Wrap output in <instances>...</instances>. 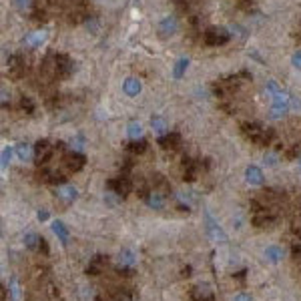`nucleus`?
Wrapping results in <instances>:
<instances>
[{
    "label": "nucleus",
    "instance_id": "42",
    "mask_svg": "<svg viewBox=\"0 0 301 301\" xmlns=\"http://www.w3.org/2000/svg\"><path fill=\"white\" fill-rule=\"evenodd\" d=\"M297 161H299V167H301V157H299V159H297Z\"/></svg>",
    "mask_w": 301,
    "mask_h": 301
},
{
    "label": "nucleus",
    "instance_id": "4",
    "mask_svg": "<svg viewBox=\"0 0 301 301\" xmlns=\"http://www.w3.org/2000/svg\"><path fill=\"white\" fill-rule=\"evenodd\" d=\"M205 229H207L211 241H215L217 245H225L227 243V233L217 223V219H213V215H211L209 211H205Z\"/></svg>",
    "mask_w": 301,
    "mask_h": 301
},
{
    "label": "nucleus",
    "instance_id": "29",
    "mask_svg": "<svg viewBox=\"0 0 301 301\" xmlns=\"http://www.w3.org/2000/svg\"><path fill=\"white\" fill-rule=\"evenodd\" d=\"M38 235H35V233H26L24 235V245L28 247V249H37L38 247Z\"/></svg>",
    "mask_w": 301,
    "mask_h": 301
},
{
    "label": "nucleus",
    "instance_id": "27",
    "mask_svg": "<svg viewBox=\"0 0 301 301\" xmlns=\"http://www.w3.org/2000/svg\"><path fill=\"white\" fill-rule=\"evenodd\" d=\"M127 135L131 137V141H133V139H141V135H143V127H141L139 120H131V123L127 125Z\"/></svg>",
    "mask_w": 301,
    "mask_h": 301
},
{
    "label": "nucleus",
    "instance_id": "41",
    "mask_svg": "<svg viewBox=\"0 0 301 301\" xmlns=\"http://www.w3.org/2000/svg\"><path fill=\"white\" fill-rule=\"evenodd\" d=\"M293 255H301V245H293Z\"/></svg>",
    "mask_w": 301,
    "mask_h": 301
},
{
    "label": "nucleus",
    "instance_id": "34",
    "mask_svg": "<svg viewBox=\"0 0 301 301\" xmlns=\"http://www.w3.org/2000/svg\"><path fill=\"white\" fill-rule=\"evenodd\" d=\"M37 249L42 251V255H48V245H46V241H44L42 237L38 239V247H37Z\"/></svg>",
    "mask_w": 301,
    "mask_h": 301
},
{
    "label": "nucleus",
    "instance_id": "32",
    "mask_svg": "<svg viewBox=\"0 0 301 301\" xmlns=\"http://www.w3.org/2000/svg\"><path fill=\"white\" fill-rule=\"evenodd\" d=\"M12 4H14V8H16V10L24 12V10L30 6V0H12Z\"/></svg>",
    "mask_w": 301,
    "mask_h": 301
},
{
    "label": "nucleus",
    "instance_id": "25",
    "mask_svg": "<svg viewBox=\"0 0 301 301\" xmlns=\"http://www.w3.org/2000/svg\"><path fill=\"white\" fill-rule=\"evenodd\" d=\"M127 150H129V153H133V155H141V153H145V150H147V141L145 139H133L127 145Z\"/></svg>",
    "mask_w": 301,
    "mask_h": 301
},
{
    "label": "nucleus",
    "instance_id": "12",
    "mask_svg": "<svg viewBox=\"0 0 301 301\" xmlns=\"http://www.w3.org/2000/svg\"><path fill=\"white\" fill-rule=\"evenodd\" d=\"M145 201H147V205H149L150 209H163L167 197H165V193L159 191V189H150V191L145 195Z\"/></svg>",
    "mask_w": 301,
    "mask_h": 301
},
{
    "label": "nucleus",
    "instance_id": "20",
    "mask_svg": "<svg viewBox=\"0 0 301 301\" xmlns=\"http://www.w3.org/2000/svg\"><path fill=\"white\" fill-rule=\"evenodd\" d=\"M105 265H107V257H105V255H95L93 261H90L88 267H86V273H90V275H99L101 271L105 269Z\"/></svg>",
    "mask_w": 301,
    "mask_h": 301
},
{
    "label": "nucleus",
    "instance_id": "38",
    "mask_svg": "<svg viewBox=\"0 0 301 301\" xmlns=\"http://www.w3.org/2000/svg\"><path fill=\"white\" fill-rule=\"evenodd\" d=\"M37 217H38V221H46L48 219V211L46 209H40L38 213H37Z\"/></svg>",
    "mask_w": 301,
    "mask_h": 301
},
{
    "label": "nucleus",
    "instance_id": "7",
    "mask_svg": "<svg viewBox=\"0 0 301 301\" xmlns=\"http://www.w3.org/2000/svg\"><path fill=\"white\" fill-rule=\"evenodd\" d=\"M116 263H118V271H123L125 275H131V269L137 263V257L131 249H123L116 257Z\"/></svg>",
    "mask_w": 301,
    "mask_h": 301
},
{
    "label": "nucleus",
    "instance_id": "6",
    "mask_svg": "<svg viewBox=\"0 0 301 301\" xmlns=\"http://www.w3.org/2000/svg\"><path fill=\"white\" fill-rule=\"evenodd\" d=\"M109 189H111V191H114V193H116V195H120V197H127V195L131 193L133 185H131L129 177L120 175V177H116V179H111V181H109Z\"/></svg>",
    "mask_w": 301,
    "mask_h": 301
},
{
    "label": "nucleus",
    "instance_id": "14",
    "mask_svg": "<svg viewBox=\"0 0 301 301\" xmlns=\"http://www.w3.org/2000/svg\"><path fill=\"white\" fill-rule=\"evenodd\" d=\"M24 73H26V65H24L22 56L16 54V56L8 58V75L12 78H20V76H24Z\"/></svg>",
    "mask_w": 301,
    "mask_h": 301
},
{
    "label": "nucleus",
    "instance_id": "5",
    "mask_svg": "<svg viewBox=\"0 0 301 301\" xmlns=\"http://www.w3.org/2000/svg\"><path fill=\"white\" fill-rule=\"evenodd\" d=\"M50 157H52V145L48 143V141H38L37 145H35V159H37V165L38 167H42V165H46L48 161H50Z\"/></svg>",
    "mask_w": 301,
    "mask_h": 301
},
{
    "label": "nucleus",
    "instance_id": "28",
    "mask_svg": "<svg viewBox=\"0 0 301 301\" xmlns=\"http://www.w3.org/2000/svg\"><path fill=\"white\" fill-rule=\"evenodd\" d=\"M20 109L26 113V114H35L37 107H35V101L30 97H20Z\"/></svg>",
    "mask_w": 301,
    "mask_h": 301
},
{
    "label": "nucleus",
    "instance_id": "2",
    "mask_svg": "<svg viewBox=\"0 0 301 301\" xmlns=\"http://www.w3.org/2000/svg\"><path fill=\"white\" fill-rule=\"evenodd\" d=\"M241 78H251V75L243 71V73H239V75H235V76L223 78V80H219V82L213 86V93H215L217 97H227V95H231L233 90H237V88H239V84L243 82Z\"/></svg>",
    "mask_w": 301,
    "mask_h": 301
},
{
    "label": "nucleus",
    "instance_id": "15",
    "mask_svg": "<svg viewBox=\"0 0 301 301\" xmlns=\"http://www.w3.org/2000/svg\"><path fill=\"white\" fill-rule=\"evenodd\" d=\"M245 179L249 185H255V187H261L265 183V177H263V171L257 167V165H249L245 169Z\"/></svg>",
    "mask_w": 301,
    "mask_h": 301
},
{
    "label": "nucleus",
    "instance_id": "35",
    "mask_svg": "<svg viewBox=\"0 0 301 301\" xmlns=\"http://www.w3.org/2000/svg\"><path fill=\"white\" fill-rule=\"evenodd\" d=\"M263 163H265L267 167H273V165L277 163V157H275V155H267V157L263 159Z\"/></svg>",
    "mask_w": 301,
    "mask_h": 301
},
{
    "label": "nucleus",
    "instance_id": "16",
    "mask_svg": "<svg viewBox=\"0 0 301 301\" xmlns=\"http://www.w3.org/2000/svg\"><path fill=\"white\" fill-rule=\"evenodd\" d=\"M159 145H161V149H165V150H175V149H179V145H181V135H179V133H167V135H163V137L159 139Z\"/></svg>",
    "mask_w": 301,
    "mask_h": 301
},
{
    "label": "nucleus",
    "instance_id": "11",
    "mask_svg": "<svg viewBox=\"0 0 301 301\" xmlns=\"http://www.w3.org/2000/svg\"><path fill=\"white\" fill-rule=\"evenodd\" d=\"M76 197H78V191H76V187H73V185H63V187L56 189V199L63 201L65 205L75 203Z\"/></svg>",
    "mask_w": 301,
    "mask_h": 301
},
{
    "label": "nucleus",
    "instance_id": "39",
    "mask_svg": "<svg viewBox=\"0 0 301 301\" xmlns=\"http://www.w3.org/2000/svg\"><path fill=\"white\" fill-rule=\"evenodd\" d=\"M233 301H251V297L247 293H239V295L233 297Z\"/></svg>",
    "mask_w": 301,
    "mask_h": 301
},
{
    "label": "nucleus",
    "instance_id": "9",
    "mask_svg": "<svg viewBox=\"0 0 301 301\" xmlns=\"http://www.w3.org/2000/svg\"><path fill=\"white\" fill-rule=\"evenodd\" d=\"M177 30H179V20H177L175 16H171V14L165 16V18L159 22V35H161L163 38L177 35Z\"/></svg>",
    "mask_w": 301,
    "mask_h": 301
},
{
    "label": "nucleus",
    "instance_id": "31",
    "mask_svg": "<svg viewBox=\"0 0 301 301\" xmlns=\"http://www.w3.org/2000/svg\"><path fill=\"white\" fill-rule=\"evenodd\" d=\"M10 159H12V149L10 147H4L2 149V169H6V165L10 163Z\"/></svg>",
    "mask_w": 301,
    "mask_h": 301
},
{
    "label": "nucleus",
    "instance_id": "26",
    "mask_svg": "<svg viewBox=\"0 0 301 301\" xmlns=\"http://www.w3.org/2000/svg\"><path fill=\"white\" fill-rule=\"evenodd\" d=\"M150 127H153L155 133H167V120L161 116V114H155V116H150Z\"/></svg>",
    "mask_w": 301,
    "mask_h": 301
},
{
    "label": "nucleus",
    "instance_id": "36",
    "mask_svg": "<svg viewBox=\"0 0 301 301\" xmlns=\"http://www.w3.org/2000/svg\"><path fill=\"white\" fill-rule=\"evenodd\" d=\"M71 149H73V150H80V149H82V139L78 137V139L71 141Z\"/></svg>",
    "mask_w": 301,
    "mask_h": 301
},
{
    "label": "nucleus",
    "instance_id": "23",
    "mask_svg": "<svg viewBox=\"0 0 301 301\" xmlns=\"http://www.w3.org/2000/svg\"><path fill=\"white\" fill-rule=\"evenodd\" d=\"M52 233L58 237V241L63 245L69 243V229H67V225L63 221H52Z\"/></svg>",
    "mask_w": 301,
    "mask_h": 301
},
{
    "label": "nucleus",
    "instance_id": "18",
    "mask_svg": "<svg viewBox=\"0 0 301 301\" xmlns=\"http://www.w3.org/2000/svg\"><path fill=\"white\" fill-rule=\"evenodd\" d=\"M141 88H143V84H141V80L135 78V76L125 78V82H123V93H125L127 97H137V95L141 93Z\"/></svg>",
    "mask_w": 301,
    "mask_h": 301
},
{
    "label": "nucleus",
    "instance_id": "3",
    "mask_svg": "<svg viewBox=\"0 0 301 301\" xmlns=\"http://www.w3.org/2000/svg\"><path fill=\"white\" fill-rule=\"evenodd\" d=\"M229 38H231L229 30L223 28V26L207 28V30H205V35H203V40H205V44H209V46H223V44L229 42Z\"/></svg>",
    "mask_w": 301,
    "mask_h": 301
},
{
    "label": "nucleus",
    "instance_id": "21",
    "mask_svg": "<svg viewBox=\"0 0 301 301\" xmlns=\"http://www.w3.org/2000/svg\"><path fill=\"white\" fill-rule=\"evenodd\" d=\"M14 150H16V157H18L20 161H24V163L35 157V147H30L28 143H18Z\"/></svg>",
    "mask_w": 301,
    "mask_h": 301
},
{
    "label": "nucleus",
    "instance_id": "19",
    "mask_svg": "<svg viewBox=\"0 0 301 301\" xmlns=\"http://www.w3.org/2000/svg\"><path fill=\"white\" fill-rule=\"evenodd\" d=\"M283 255H285V251H283L279 245H269V247H265V251H263V257H265L269 263H279V261L283 259Z\"/></svg>",
    "mask_w": 301,
    "mask_h": 301
},
{
    "label": "nucleus",
    "instance_id": "40",
    "mask_svg": "<svg viewBox=\"0 0 301 301\" xmlns=\"http://www.w3.org/2000/svg\"><path fill=\"white\" fill-rule=\"evenodd\" d=\"M35 20H44V10H35Z\"/></svg>",
    "mask_w": 301,
    "mask_h": 301
},
{
    "label": "nucleus",
    "instance_id": "13",
    "mask_svg": "<svg viewBox=\"0 0 301 301\" xmlns=\"http://www.w3.org/2000/svg\"><path fill=\"white\" fill-rule=\"evenodd\" d=\"M191 299H193V301H215L213 291H211V287H209L207 283L195 285V287L191 289Z\"/></svg>",
    "mask_w": 301,
    "mask_h": 301
},
{
    "label": "nucleus",
    "instance_id": "24",
    "mask_svg": "<svg viewBox=\"0 0 301 301\" xmlns=\"http://www.w3.org/2000/svg\"><path fill=\"white\" fill-rule=\"evenodd\" d=\"M187 69H189V56H181L177 63H175V67H173V76H175L177 80L183 78L185 73H187Z\"/></svg>",
    "mask_w": 301,
    "mask_h": 301
},
{
    "label": "nucleus",
    "instance_id": "43",
    "mask_svg": "<svg viewBox=\"0 0 301 301\" xmlns=\"http://www.w3.org/2000/svg\"><path fill=\"white\" fill-rule=\"evenodd\" d=\"M48 2H54V0H48Z\"/></svg>",
    "mask_w": 301,
    "mask_h": 301
},
{
    "label": "nucleus",
    "instance_id": "10",
    "mask_svg": "<svg viewBox=\"0 0 301 301\" xmlns=\"http://www.w3.org/2000/svg\"><path fill=\"white\" fill-rule=\"evenodd\" d=\"M241 131H243V135L249 141H253L255 145H259V141H261V137L265 133V129L259 123H245V125H241Z\"/></svg>",
    "mask_w": 301,
    "mask_h": 301
},
{
    "label": "nucleus",
    "instance_id": "33",
    "mask_svg": "<svg viewBox=\"0 0 301 301\" xmlns=\"http://www.w3.org/2000/svg\"><path fill=\"white\" fill-rule=\"evenodd\" d=\"M291 65H293L297 71H301V50H295V52H293V56H291Z\"/></svg>",
    "mask_w": 301,
    "mask_h": 301
},
{
    "label": "nucleus",
    "instance_id": "30",
    "mask_svg": "<svg viewBox=\"0 0 301 301\" xmlns=\"http://www.w3.org/2000/svg\"><path fill=\"white\" fill-rule=\"evenodd\" d=\"M10 295H12V301H20V287L16 279L10 281Z\"/></svg>",
    "mask_w": 301,
    "mask_h": 301
},
{
    "label": "nucleus",
    "instance_id": "1",
    "mask_svg": "<svg viewBox=\"0 0 301 301\" xmlns=\"http://www.w3.org/2000/svg\"><path fill=\"white\" fill-rule=\"evenodd\" d=\"M271 101H273V105H271V113H269L271 118H283L287 114L291 103H293L291 95L285 93V90H281V88L277 90V93L271 95Z\"/></svg>",
    "mask_w": 301,
    "mask_h": 301
},
{
    "label": "nucleus",
    "instance_id": "37",
    "mask_svg": "<svg viewBox=\"0 0 301 301\" xmlns=\"http://www.w3.org/2000/svg\"><path fill=\"white\" fill-rule=\"evenodd\" d=\"M293 233H295V235L301 239V217L295 221V225H293Z\"/></svg>",
    "mask_w": 301,
    "mask_h": 301
},
{
    "label": "nucleus",
    "instance_id": "17",
    "mask_svg": "<svg viewBox=\"0 0 301 301\" xmlns=\"http://www.w3.org/2000/svg\"><path fill=\"white\" fill-rule=\"evenodd\" d=\"M44 40H46V33H44V30H35V33H30V35L24 37V46H28V48H38Z\"/></svg>",
    "mask_w": 301,
    "mask_h": 301
},
{
    "label": "nucleus",
    "instance_id": "22",
    "mask_svg": "<svg viewBox=\"0 0 301 301\" xmlns=\"http://www.w3.org/2000/svg\"><path fill=\"white\" fill-rule=\"evenodd\" d=\"M197 171H199V165L191 159H183V179L185 181H195L197 179Z\"/></svg>",
    "mask_w": 301,
    "mask_h": 301
},
{
    "label": "nucleus",
    "instance_id": "8",
    "mask_svg": "<svg viewBox=\"0 0 301 301\" xmlns=\"http://www.w3.org/2000/svg\"><path fill=\"white\" fill-rule=\"evenodd\" d=\"M84 163H86V159L80 150H73V153H69L65 157V167H67L69 173H78L84 167Z\"/></svg>",
    "mask_w": 301,
    "mask_h": 301
}]
</instances>
